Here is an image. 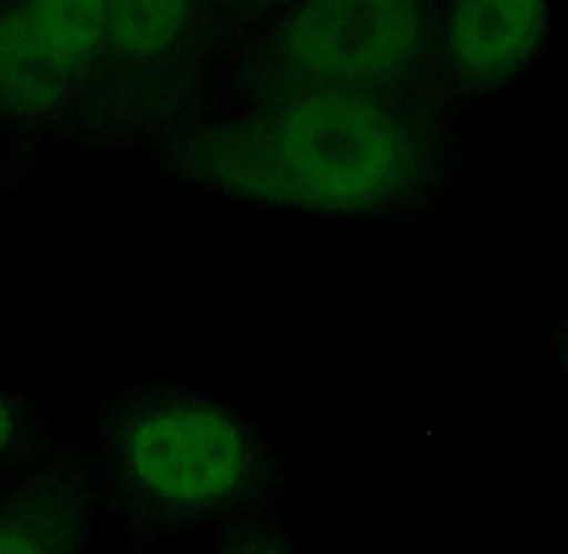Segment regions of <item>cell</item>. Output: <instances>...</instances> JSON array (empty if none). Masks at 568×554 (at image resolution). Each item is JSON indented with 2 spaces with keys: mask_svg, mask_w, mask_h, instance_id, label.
I'll use <instances>...</instances> for the list:
<instances>
[{
  "mask_svg": "<svg viewBox=\"0 0 568 554\" xmlns=\"http://www.w3.org/2000/svg\"><path fill=\"white\" fill-rule=\"evenodd\" d=\"M211 554H298L294 533L271 521H252L215 533Z\"/></svg>",
  "mask_w": 568,
  "mask_h": 554,
  "instance_id": "5",
  "label": "cell"
},
{
  "mask_svg": "<svg viewBox=\"0 0 568 554\" xmlns=\"http://www.w3.org/2000/svg\"><path fill=\"white\" fill-rule=\"evenodd\" d=\"M92 507L88 459L67 442L0 477V554H85Z\"/></svg>",
  "mask_w": 568,
  "mask_h": 554,
  "instance_id": "2",
  "label": "cell"
},
{
  "mask_svg": "<svg viewBox=\"0 0 568 554\" xmlns=\"http://www.w3.org/2000/svg\"><path fill=\"white\" fill-rule=\"evenodd\" d=\"M39 150L18 148L0 141V188H18L39 173Z\"/></svg>",
  "mask_w": 568,
  "mask_h": 554,
  "instance_id": "6",
  "label": "cell"
},
{
  "mask_svg": "<svg viewBox=\"0 0 568 554\" xmlns=\"http://www.w3.org/2000/svg\"><path fill=\"white\" fill-rule=\"evenodd\" d=\"M85 459L94 505L139 542L266 521L287 497L285 470L250 419L183 384L101 396Z\"/></svg>",
  "mask_w": 568,
  "mask_h": 554,
  "instance_id": "1",
  "label": "cell"
},
{
  "mask_svg": "<svg viewBox=\"0 0 568 554\" xmlns=\"http://www.w3.org/2000/svg\"><path fill=\"white\" fill-rule=\"evenodd\" d=\"M64 444L37 401L0 382V477L27 470Z\"/></svg>",
  "mask_w": 568,
  "mask_h": 554,
  "instance_id": "4",
  "label": "cell"
},
{
  "mask_svg": "<svg viewBox=\"0 0 568 554\" xmlns=\"http://www.w3.org/2000/svg\"><path fill=\"white\" fill-rule=\"evenodd\" d=\"M466 11L465 20L454 28V48L458 62L475 71L479 80L491 71L494 78H503L507 69H514L535 41L537 9L535 4H477ZM477 80V78H475Z\"/></svg>",
  "mask_w": 568,
  "mask_h": 554,
  "instance_id": "3",
  "label": "cell"
}]
</instances>
